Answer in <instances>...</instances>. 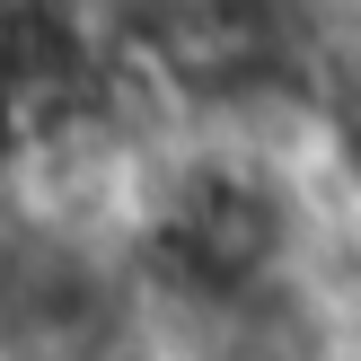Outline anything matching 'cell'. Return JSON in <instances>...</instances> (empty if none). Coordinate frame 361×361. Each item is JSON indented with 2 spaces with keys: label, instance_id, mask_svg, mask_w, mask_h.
Segmentation results:
<instances>
[{
  "label": "cell",
  "instance_id": "cell-2",
  "mask_svg": "<svg viewBox=\"0 0 361 361\" xmlns=\"http://www.w3.org/2000/svg\"><path fill=\"white\" fill-rule=\"evenodd\" d=\"M326 141H335V159H344V176H361V80L335 88V106H326Z\"/></svg>",
  "mask_w": 361,
  "mask_h": 361
},
{
  "label": "cell",
  "instance_id": "cell-1",
  "mask_svg": "<svg viewBox=\"0 0 361 361\" xmlns=\"http://www.w3.org/2000/svg\"><path fill=\"white\" fill-rule=\"evenodd\" d=\"M291 256V203L247 159H185L141 229V264L194 309H238Z\"/></svg>",
  "mask_w": 361,
  "mask_h": 361
},
{
  "label": "cell",
  "instance_id": "cell-3",
  "mask_svg": "<svg viewBox=\"0 0 361 361\" xmlns=\"http://www.w3.org/2000/svg\"><path fill=\"white\" fill-rule=\"evenodd\" d=\"M97 361H168V353H150V344H106Z\"/></svg>",
  "mask_w": 361,
  "mask_h": 361
}]
</instances>
